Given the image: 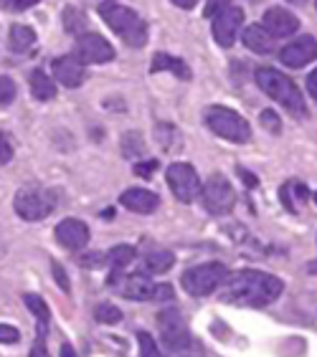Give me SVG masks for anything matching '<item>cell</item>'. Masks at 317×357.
<instances>
[{"label":"cell","instance_id":"ac0fdd59","mask_svg":"<svg viewBox=\"0 0 317 357\" xmlns=\"http://www.w3.org/2000/svg\"><path fill=\"white\" fill-rule=\"evenodd\" d=\"M23 302H26V307L36 314V342L34 344H46V337H49V327H51V312L49 307H46V302H43L38 294H26L23 296Z\"/></svg>","mask_w":317,"mask_h":357},{"label":"cell","instance_id":"e0dca14e","mask_svg":"<svg viewBox=\"0 0 317 357\" xmlns=\"http://www.w3.org/2000/svg\"><path fill=\"white\" fill-rule=\"evenodd\" d=\"M119 203H122L127 211H132V213L147 215L158 211L160 198L152 190H145V188H130V190H124L122 195H119Z\"/></svg>","mask_w":317,"mask_h":357},{"label":"cell","instance_id":"83f0119b","mask_svg":"<svg viewBox=\"0 0 317 357\" xmlns=\"http://www.w3.org/2000/svg\"><path fill=\"white\" fill-rule=\"evenodd\" d=\"M138 342H140V357H165L160 344L152 340L150 332H138Z\"/></svg>","mask_w":317,"mask_h":357},{"label":"cell","instance_id":"f6af8a7d","mask_svg":"<svg viewBox=\"0 0 317 357\" xmlns=\"http://www.w3.org/2000/svg\"><path fill=\"white\" fill-rule=\"evenodd\" d=\"M315 203H317V192H315Z\"/></svg>","mask_w":317,"mask_h":357},{"label":"cell","instance_id":"4fadbf2b","mask_svg":"<svg viewBox=\"0 0 317 357\" xmlns=\"http://www.w3.org/2000/svg\"><path fill=\"white\" fill-rule=\"evenodd\" d=\"M56 241L69 251H79L89 243V228L79 218H66L56 226Z\"/></svg>","mask_w":317,"mask_h":357},{"label":"cell","instance_id":"7402d4cb","mask_svg":"<svg viewBox=\"0 0 317 357\" xmlns=\"http://www.w3.org/2000/svg\"><path fill=\"white\" fill-rule=\"evenodd\" d=\"M36 43V31L31 26H21V23H15L10 28V36H8V46L13 54H26L28 48Z\"/></svg>","mask_w":317,"mask_h":357},{"label":"cell","instance_id":"1f68e13d","mask_svg":"<svg viewBox=\"0 0 317 357\" xmlns=\"http://www.w3.org/2000/svg\"><path fill=\"white\" fill-rule=\"evenodd\" d=\"M10 160H13V144L6 132H0V165H8Z\"/></svg>","mask_w":317,"mask_h":357},{"label":"cell","instance_id":"d4e9b609","mask_svg":"<svg viewBox=\"0 0 317 357\" xmlns=\"http://www.w3.org/2000/svg\"><path fill=\"white\" fill-rule=\"evenodd\" d=\"M31 91H34V96L38 102H49V99L56 96V82H51L41 69H36L31 74Z\"/></svg>","mask_w":317,"mask_h":357},{"label":"cell","instance_id":"277c9868","mask_svg":"<svg viewBox=\"0 0 317 357\" xmlns=\"http://www.w3.org/2000/svg\"><path fill=\"white\" fill-rule=\"evenodd\" d=\"M254 79H256V84H259V89L267 96H272L274 102L282 104L287 112H292V114H304V99L290 76H284L282 71H277V69H256Z\"/></svg>","mask_w":317,"mask_h":357},{"label":"cell","instance_id":"5b68a950","mask_svg":"<svg viewBox=\"0 0 317 357\" xmlns=\"http://www.w3.org/2000/svg\"><path fill=\"white\" fill-rule=\"evenodd\" d=\"M203 119H206L208 130L216 132L219 137L228 139V142L244 144L251 139V127H249V122L234 109H226V107H208V109L203 112Z\"/></svg>","mask_w":317,"mask_h":357},{"label":"cell","instance_id":"ee69618b","mask_svg":"<svg viewBox=\"0 0 317 357\" xmlns=\"http://www.w3.org/2000/svg\"><path fill=\"white\" fill-rule=\"evenodd\" d=\"M292 3H297V6H302V3H304V0H292Z\"/></svg>","mask_w":317,"mask_h":357},{"label":"cell","instance_id":"30bf717a","mask_svg":"<svg viewBox=\"0 0 317 357\" xmlns=\"http://www.w3.org/2000/svg\"><path fill=\"white\" fill-rule=\"evenodd\" d=\"M76 59L82 63H107L115 59L112 43L99 33H82L76 41Z\"/></svg>","mask_w":317,"mask_h":357},{"label":"cell","instance_id":"52a82bcc","mask_svg":"<svg viewBox=\"0 0 317 357\" xmlns=\"http://www.w3.org/2000/svg\"><path fill=\"white\" fill-rule=\"evenodd\" d=\"M13 208L23 220H41L51 215V211L56 208V195L46 188H23L15 192Z\"/></svg>","mask_w":317,"mask_h":357},{"label":"cell","instance_id":"e575fe53","mask_svg":"<svg viewBox=\"0 0 317 357\" xmlns=\"http://www.w3.org/2000/svg\"><path fill=\"white\" fill-rule=\"evenodd\" d=\"M228 6H231V0H208L206 8H203V15H206V18H214V15H219L221 10Z\"/></svg>","mask_w":317,"mask_h":357},{"label":"cell","instance_id":"4dcf8cb0","mask_svg":"<svg viewBox=\"0 0 317 357\" xmlns=\"http://www.w3.org/2000/svg\"><path fill=\"white\" fill-rule=\"evenodd\" d=\"M21 340V332L13 324H0V344H15Z\"/></svg>","mask_w":317,"mask_h":357},{"label":"cell","instance_id":"d6a6232c","mask_svg":"<svg viewBox=\"0 0 317 357\" xmlns=\"http://www.w3.org/2000/svg\"><path fill=\"white\" fill-rule=\"evenodd\" d=\"M104 261H107V254H99V251H94V254H87L79 259V264L87 268H99L104 266Z\"/></svg>","mask_w":317,"mask_h":357},{"label":"cell","instance_id":"8992f818","mask_svg":"<svg viewBox=\"0 0 317 357\" xmlns=\"http://www.w3.org/2000/svg\"><path fill=\"white\" fill-rule=\"evenodd\" d=\"M226 274L228 271L223 264H198V266H191L183 271L180 284L191 296H208L223 284Z\"/></svg>","mask_w":317,"mask_h":357},{"label":"cell","instance_id":"ffe728a7","mask_svg":"<svg viewBox=\"0 0 317 357\" xmlns=\"http://www.w3.org/2000/svg\"><path fill=\"white\" fill-rule=\"evenodd\" d=\"M150 71L152 74L170 71V74H175L178 79H183V82H191V69L186 66V61H183V59H175V56H168V54H155Z\"/></svg>","mask_w":317,"mask_h":357},{"label":"cell","instance_id":"9a60e30c","mask_svg":"<svg viewBox=\"0 0 317 357\" xmlns=\"http://www.w3.org/2000/svg\"><path fill=\"white\" fill-rule=\"evenodd\" d=\"M297 28H300V21L284 8H269L264 13V31L272 38H287V36L295 33Z\"/></svg>","mask_w":317,"mask_h":357},{"label":"cell","instance_id":"7c38bea8","mask_svg":"<svg viewBox=\"0 0 317 357\" xmlns=\"http://www.w3.org/2000/svg\"><path fill=\"white\" fill-rule=\"evenodd\" d=\"M279 59L290 69H302V66H307V63L317 59V41L312 36H302V38L292 41L290 46H284Z\"/></svg>","mask_w":317,"mask_h":357},{"label":"cell","instance_id":"f35d334b","mask_svg":"<svg viewBox=\"0 0 317 357\" xmlns=\"http://www.w3.org/2000/svg\"><path fill=\"white\" fill-rule=\"evenodd\" d=\"M175 291H172L170 284H158V291H155V302H170Z\"/></svg>","mask_w":317,"mask_h":357},{"label":"cell","instance_id":"6da1fadb","mask_svg":"<svg viewBox=\"0 0 317 357\" xmlns=\"http://www.w3.org/2000/svg\"><path fill=\"white\" fill-rule=\"evenodd\" d=\"M223 291L221 299L226 304H236V307H256L262 310L267 304H272L277 296L282 294V279H277L272 274L256 271V268H242L234 274H226L223 279Z\"/></svg>","mask_w":317,"mask_h":357},{"label":"cell","instance_id":"4316f807","mask_svg":"<svg viewBox=\"0 0 317 357\" xmlns=\"http://www.w3.org/2000/svg\"><path fill=\"white\" fill-rule=\"evenodd\" d=\"M145 152V142H142V135L140 132H127L122 137V155L124 158H138Z\"/></svg>","mask_w":317,"mask_h":357},{"label":"cell","instance_id":"8d00e7d4","mask_svg":"<svg viewBox=\"0 0 317 357\" xmlns=\"http://www.w3.org/2000/svg\"><path fill=\"white\" fill-rule=\"evenodd\" d=\"M155 170H158V160H145V162L135 165V175H140V178H150Z\"/></svg>","mask_w":317,"mask_h":357},{"label":"cell","instance_id":"cb8c5ba5","mask_svg":"<svg viewBox=\"0 0 317 357\" xmlns=\"http://www.w3.org/2000/svg\"><path fill=\"white\" fill-rule=\"evenodd\" d=\"M279 195H282V203L287 211H292V213H297V203H304V200L310 198V190L302 185V183H297V180H290L287 185H282V190H279Z\"/></svg>","mask_w":317,"mask_h":357},{"label":"cell","instance_id":"f546056e","mask_svg":"<svg viewBox=\"0 0 317 357\" xmlns=\"http://www.w3.org/2000/svg\"><path fill=\"white\" fill-rule=\"evenodd\" d=\"M15 99V84L13 79L8 76H0V107H8V104Z\"/></svg>","mask_w":317,"mask_h":357},{"label":"cell","instance_id":"7a4b0ae2","mask_svg":"<svg viewBox=\"0 0 317 357\" xmlns=\"http://www.w3.org/2000/svg\"><path fill=\"white\" fill-rule=\"evenodd\" d=\"M158 327L163 335V344L170 357H203L206 350L198 337L188 332L186 319L175 307H168L158 314Z\"/></svg>","mask_w":317,"mask_h":357},{"label":"cell","instance_id":"d6986e66","mask_svg":"<svg viewBox=\"0 0 317 357\" xmlns=\"http://www.w3.org/2000/svg\"><path fill=\"white\" fill-rule=\"evenodd\" d=\"M132 261H135V248L132 246H115L110 254H107V264L112 266V276H110L112 287H117L122 271L130 266Z\"/></svg>","mask_w":317,"mask_h":357},{"label":"cell","instance_id":"836d02e7","mask_svg":"<svg viewBox=\"0 0 317 357\" xmlns=\"http://www.w3.org/2000/svg\"><path fill=\"white\" fill-rule=\"evenodd\" d=\"M262 124H264V130H269V132L282 130V122H279V117H277V112H272V109L262 112Z\"/></svg>","mask_w":317,"mask_h":357},{"label":"cell","instance_id":"7bdbcfd3","mask_svg":"<svg viewBox=\"0 0 317 357\" xmlns=\"http://www.w3.org/2000/svg\"><path fill=\"white\" fill-rule=\"evenodd\" d=\"M59 357H76L74 347H71V344L64 342V344H61V355H59Z\"/></svg>","mask_w":317,"mask_h":357},{"label":"cell","instance_id":"b9f144b4","mask_svg":"<svg viewBox=\"0 0 317 357\" xmlns=\"http://www.w3.org/2000/svg\"><path fill=\"white\" fill-rule=\"evenodd\" d=\"M178 8H183V10H191V8H196L198 6V0H172Z\"/></svg>","mask_w":317,"mask_h":357},{"label":"cell","instance_id":"3957f363","mask_svg":"<svg viewBox=\"0 0 317 357\" xmlns=\"http://www.w3.org/2000/svg\"><path fill=\"white\" fill-rule=\"evenodd\" d=\"M99 15L104 23L122 38L127 46L142 48L147 43V26L132 8L117 6V3H102L99 6Z\"/></svg>","mask_w":317,"mask_h":357},{"label":"cell","instance_id":"d590c367","mask_svg":"<svg viewBox=\"0 0 317 357\" xmlns=\"http://www.w3.org/2000/svg\"><path fill=\"white\" fill-rule=\"evenodd\" d=\"M38 0H0V6L6 8V10H28V8H34Z\"/></svg>","mask_w":317,"mask_h":357},{"label":"cell","instance_id":"603a6c76","mask_svg":"<svg viewBox=\"0 0 317 357\" xmlns=\"http://www.w3.org/2000/svg\"><path fill=\"white\" fill-rule=\"evenodd\" d=\"M172 264H175V256L170 254V251H165V248H155V251H150V254H145V271L147 274H165V271H170Z\"/></svg>","mask_w":317,"mask_h":357},{"label":"cell","instance_id":"9c48e42d","mask_svg":"<svg viewBox=\"0 0 317 357\" xmlns=\"http://www.w3.org/2000/svg\"><path fill=\"white\" fill-rule=\"evenodd\" d=\"M168 185H170L172 195L180 200V203H193L200 195V178L196 172L193 165L188 162H172L168 167Z\"/></svg>","mask_w":317,"mask_h":357},{"label":"cell","instance_id":"44dd1931","mask_svg":"<svg viewBox=\"0 0 317 357\" xmlns=\"http://www.w3.org/2000/svg\"><path fill=\"white\" fill-rule=\"evenodd\" d=\"M244 46L249 51H254V54H269L272 48H274V41H272V36L264 31V26H249L244 31Z\"/></svg>","mask_w":317,"mask_h":357},{"label":"cell","instance_id":"ba28073f","mask_svg":"<svg viewBox=\"0 0 317 357\" xmlns=\"http://www.w3.org/2000/svg\"><path fill=\"white\" fill-rule=\"evenodd\" d=\"M200 198H203V206H206L208 213L214 215H226L231 213L234 208V188L223 175H211L206 185H200Z\"/></svg>","mask_w":317,"mask_h":357},{"label":"cell","instance_id":"f1b7e54d","mask_svg":"<svg viewBox=\"0 0 317 357\" xmlns=\"http://www.w3.org/2000/svg\"><path fill=\"white\" fill-rule=\"evenodd\" d=\"M94 317H97L102 324H117L119 319H122V310H117V307L110 302H104V304H97Z\"/></svg>","mask_w":317,"mask_h":357},{"label":"cell","instance_id":"484cf974","mask_svg":"<svg viewBox=\"0 0 317 357\" xmlns=\"http://www.w3.org/2000/svg\"><path fill=\"white\" fill-rule=\"evenodd\" d=\"M64 28L74 36H82L87 31V15L82 10H76V8H66L64 10Z\"/></svg>","mask_w":317,"mask_h":357},{"label":"cell","instance_id":"74e56055","mask_svg":"<svg viewBox=\"0 0 317 357\" xmlns=\"http://www.w3.org/2000/svg\"><path fill=\"white\" fill-rule=\"evenodd\" d=\"M51 268H54V279L59 282V287H61L64 291H69V289H71L69 276H66V271L61 268V264H56V261H54V266H51Z\"/></svg>","mask_w":317,"mask_h":357},{"label":"cell","instance_id":"ab89813d","mask_svg":"<svg viewBox=\"0 0 317 357\" xmlns=\"http://www.w3.org/2000/svg\"><path fill=\"white\" fill-rule=\"evenodd\" d=\"M307 89H310L312 99H317V69L312 71L310 76H307Z\"/></svg>","mask_w":317,"mask_h":357},{"label":"cell","instance_id":"5bb4252c","mask_svg":"<svg viewBox=\"0 0 317 357\" xmlns=\"http://www.w3.org/2000/svg\"><path fill=\"white\" fill-rule=\"evenodd\" d=\"M54 79L64 84L66 89H76L82 86L87 74H84V63L76 56H59L54 61Z\"/></svg>","mask_w":317,"mask_h":357},{"label":"cell","instance_id":"2e32d148","mask_svg":"<svg viewBox=\"0 0 317 357\" xmlns=\"http://www.w3.org/2000/svg\"><path fill=\"white\" fill-rule=\"evenodd\" d=\"M119 289V294L124 296V299H132V302H150V299H155V291H158V284L152 282V279H147L145 274H132V276H124Z\"/></svg>","mask_w":317,"mask_h":357},{"label":"cell","instance_id":"60d3db41","mask_svg":"<svg viewBox=\"0 0 317 357\" xmlns=\"http://www.w3.org/2000/svg\"><path fill=\"white\" fill-rule=\"evenodd\" d=\"M239 175H242V178L246 180V188H256V185H259V180H256V175H249V172L244 170V167L239 170Z\"/></svg>","mask_w":317,"mask_h":357},{"label":"cell","instance_id":"8fae6325","mask_svg":"<svg viewBox=\"0 0 317 357\" xmlns=\"http://www.w3.org/2000/svg\"><path fill=\"white\" fill-rule=\"evenodd\" d=\"M242 26H244L242 8L228 6V8H223L219 15H214V38L219 41V46H223V48L234 46Z\"/></svg>","mask_w":317,"mask_h":357}]
</instances>
